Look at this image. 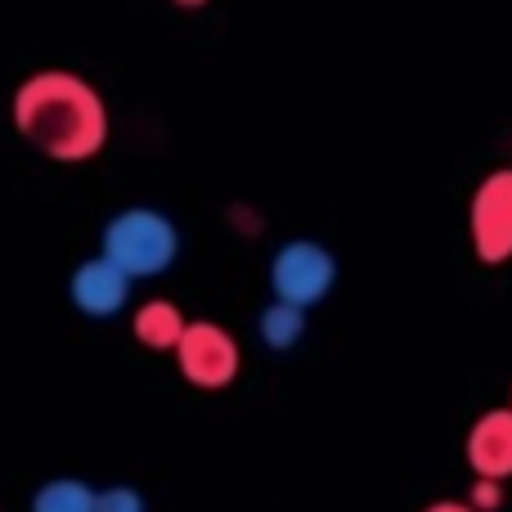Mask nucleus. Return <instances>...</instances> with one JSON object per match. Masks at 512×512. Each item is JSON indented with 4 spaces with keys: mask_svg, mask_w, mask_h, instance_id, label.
<instances>
[{
    "mask_svg": "<svg viewBox=\"0 0 512 512\" xmlns=\"http://www.w3.org/2000/svg\"><path fill=\"white\" fill-rule=\"evenodd\" d=\"M99 490H90L81 477H54L32 495V512H95Z\"/></svg>",
    "mask_w": 512,
    "mask_h": 512,
    "instance_id": "10",
    "label": "nucleus"
},
{
    "mask_svg": "<svg viewBox=\"0 0 512 512\" xmlns=\"http://www.w3.org/2000/svg\"><path fill=\"white\" fill-rule=\"evenodd\" d=\"M468 230H472L477 261H486V265L512 261V167L490 171L477 185L472 212H468Z\"/></svg>",
    "mask_w": 512,
    "mask_h": 512,
    "instance_id": "4",
    "label": "nucleus"
},
{
    "mask_svg": "<svg viewBox=\"0 0 512 512\" xmlns=\"http://www.w3.org/2000/svg\"><path fill=\"white\" fill-rule=\"evenodd\" d=\"M176 364L185 373V382H194L203 391H221L239 378V342L212 319H194L176 346Z\"/></svg>",
    "mask_w": 512,
    "mask_h": 512,
    "instance_id": "5",
    "label": "nucleus"
},
{
    "mask_svg": "<svg viewBox=\"0 0 512 512\" xmlns=\"http://www.w3.org/2000/svg\"><path fill=\"white\" fill-rule=\"evenodd\" d=\"M131 328H135V342H140V346L176 355V346H180V337H185L189 319H185V310H180L176 301L153 297V301H144V306L135 310V324Z\"/></svg>",
    "mask_w": 512,
    "mask_h": 512,
    "instance_id": "8",
    "label": "nucleus"
},
{
    "mask_svg": "<svg viewBox=\"0 0 512 512\" xmlns=\"http://www.w3.org/2000/svg\"><path fill=\"white\" fill-rule=\"evenodd\" d=\"M508 409H512V400H508Z\"/></svg>",
    "mask_w": 512,
    "mask_h": 512,
    "instance_id": "16",
    "label": "nucleus"
},
{
    "mask_svg": "<svg viewBox=\"0 0 512 512\" xmlns=\"http://www.w3.org/2000/svg\"><path fill=\"white\" fill-rule=\"evenodd\" d=\"M131 283L135 279L122 270V265H113L104 252H99V256H90V261H81L77 270H72L68 297L81 315L113 319L117 310H126V301H131Z\"/></svg>",
    "mask_w": 512,
    "mask_h": 512,
    "instance_id": "6",
    "label": "nucleus"
},
{
    "mask_svg": "<svg viewBox=\"0 0 512 512\" xmlns=\"http://www.w3.org/2000/svg\"><path fill=\"white\" fill-rule=\"evenodd\" d=\"M99 252L113 265H122L131 279H158L176 265L180 256V230L158 207H126L104 225Z\"/></svg>",
    "mask_w": 512,
    "mask_h": 512,
    "instance_id": "2",
    "label": "nucleus"
},
{
    "mask_svg": "<svg viewBox=\"0 0 512 512\" xmlns=\"http://www.w3.org/2000/svg\"><path fill=\"white\" fill-rule=\"evenodd\" d=\"M256 337H261L265 351H292V346L306 337V310L274 297L270 306L261 310V319H256Z\"/></svg>",
    "mask_w": 512,
    "mask_h": 512,
    "instance_id": "9",
    "label": "nucleus"
},
{
    "mask_svg": "<svg viewBox=\"0 0 512 512\" xmlns=\"http://www.w3.org/2000/svg\"><path fill=\"white\" fill-rule=\"evenodd\" d=\"M95 512H144V495L135 486H104L95 499Z\"/></svg>",
    "mask_w": 512,
    "mask_h": 512,
    "instance_id": "11",
    "label": "nucleus"
},
{
    "mask_svg": "<svg viewBox=\"0 0 512 512\" xmlns=\"http://www.w3.org/2000/svg\"><path fill=\"white\" fill-rule=\"evenodd\" d=\"M468 463L477 477H512V409H490L468 432Z\"/></svg>",
    "mask_w": 512,
    "mask_h": 512,
    "instance_id": "7",
    "label": "nucleus"
},
{
    "mask_svg": "<svg viewBox=\"0 0 512 512\" xmlns=\"http://www.w3.org/2000/svg\"><path fill=\"white\" fill-rule=\"evenodd\" d=\"M468 504L477 512H499V508H504V481L477 477V481H472V490H468Z\"/></svg>",
    "mask_w": 512,
    "mask_h": 512,
    "instance_id": "12",
    "label": "nucleus"
},
{
    "mask_svg": "<svg viewBox=\"0 0 512 512\" xmlns=\"http://www.w3.org/2000/svg\"><path fill=\"white\" fill-rule=\"evenodd\" d=\"M423 512H477L468 504V499H436V504H427Z\"/></svg>",
    "mask_w": 512,
    "mask_h": 512,
    "instance_id": "13",
    "label": "nucleus"
},
{
    "mask_svg": "<svg viewBox=\"0 0 512 512\" xmlns=\"http://www.w3.org/2000/svg\"><path fill=\"white\" fill-rule=\"evenodd\" d=\"M14 131L50 162H90L108 144V104L86 77L63 68L32 72L14 90Z\"/></svg>",
    "mask_w": 512,
    "mask_h": 512,
    "instance_id": "1",
    "label": "nucleus"
},
{
    "mask_svg": "<svg viewBox=\"0 0 512 512\" xmlns=\"http://www.w3.org/2000/svg\"><path fill=\"white\" fill-rule=\"evenodd\" d=\"M234 230H248V234H256L261 230V221H256V212H243V207H234Z\"/></svg>",
    "mask_w": 512,
    "mask_h": 512,
    "instance_id": "14",
    "label": "nucleus"
},
{
    "mask_svg": "<svg viewBox=\"0 0 512 512\" xmlns=\"http://www.w3.org/2000/svg\"><path fill=\"white\" fill-rule=\"evenodd\" d=\"M337 283V256L315 239H292L274 252L270 261V288L279 301H292V306L310 310L333 292Z\"/></svg>",
    "mask_w": 512,
    "mask_h": 512,
    "instance_id": "3",
    "label": "nucleus"
},
{
    "mask_svg": "<svg viewBox=\"0 0 512 512\" xmlns=\"http://www.w3.org/2000/svg\"><path fill=\"white\" fill-rule=\"evenodd\" d=\"M180 9H203V5H212V0H176Z\"/></svg>",
    "mask_w": 512,
    "mask_h": 512,
    "instance_id": "15",
    "label": "nucleus"
}]
</instances>
